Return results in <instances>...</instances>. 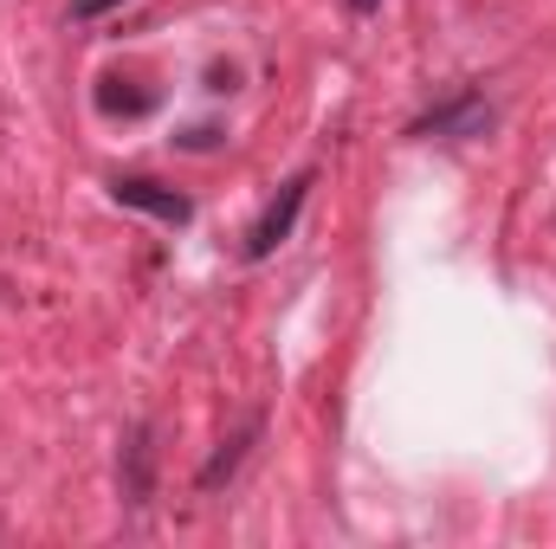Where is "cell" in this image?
<instances>
[{
	"mask_svg": "<svg viewBox=\"0 0 556 549\" xmlns=\"http://www.w3.org/2000/svg\"><path fill=\"white\" fill-rule=\"evenodd\" d=\"M111 194H117L124 207H137V214H155L162 227H188V220H194V201L175 194V188H162V181H149V175H117Z\"/></svg>",
	"mask_w": 556,
	"mask_h": 549,
	"instance_id": "cell-3",
	"label": "cell"
},
{
	"mask_svg": "<svg viewBox=\"0 0 556 549\" xmlns=\"http://www.w3.org/2000/svg\"><path fill=\"white\" fill-rule=\"evenodd\" d=\"M98 111L104 117H149L155 111V91H117V78L98 85Z\"/></svg>",
	"mask_w": 556,
	"mask_h": 549,
	"instance_id": "cell-6",
	"label": "cell"
},
{
	"mask_svg": "<svg viewBox=\"0 0 556 549\" xmlns=\"http://www.w3.org/2000/svg\"><path fill=\"white\" fill-rule=\"evenodd\" d=\"M111 7H124V0H72V20H98V13H111Z\"/></svg>",
	"mask_w": 556,
	"mask_h": 549,
	"instance_id": "cell-7",
	"label": "cell"
},
{
	"mask_svg": "<svg viewBox=\"0 0 556 549\" xmlns=\"http://www.w3.org/2000/svg\"><path fill=\"white\" fill-rule=\"evenodd\" d=\"M260 426H266V420H247V426H240V433H233V439H227V446L207 459V465H201V491H220V485L240 472V459H247V446L260 439Z\"/></svg>",
	"mask_w": 556,
	"mask_h": 549,
	"instance_id": "cell-4",
	"label": "cell"
},
{
	"mask_svg": "<svg viewBox=\"0 0 556 549\" xmlns=\"http://www.w3.org/2000/svg\"><path fill=\"white\" fill-rule=\"evenodd\" d=\"M343 7H350V13H376L382 0H343Z\"/></svg>",
	"mask_w": 556,
	"mask_h": 549,
	"instance_id": "cell-8",
	"label": "cell"
},
{
	"mask_svg": "<svg viewBox=\"0 0 556 549\" xmlns=\"http://www.w3.org/2000/svg\"><path fill=\"white\" fill-rule=\"evenodd\" d=\"M311 181H317V175L304 168V175H291V181L278 188V201L253 220V233H247V259H273L278 246L291 240V227H298V214H304V201H311Z\"/></svg>",
	"mask_w": 556,
	"mask_h": 549,
	"instance_id": "cell-2",
	"label": "cell"
},
{
	"mask_svg": "<svg viewBox=\"0 0 556 549\" xmlns=\"http://www.w3.org/2000/svg\"><path fill=\"white\" fill-rule=\"evenodd\" d=\"M485 130H492L485 91H453L446 104L420 111L415 124H408V137H440V142H466V137H485Z\"/></svg>",
	"mask_w": 556,
	"mask_h": 549,
	"instance_id": "cell-1",
	"label": "cell"
},
{
	"mask_svg": "<svg viewBox=\"0 0 556 549\" xmlns=\"http://www.w3.org/2000/svg\"><path fill=\"white\" fill-rule=\"evenodd\" d=\"M124 498L149 505V426H137L130 446H124Z\"/></svg>",
	"mask_w": 556,
	"mask_h": 549,
	"instance_id": "cell-5",
	"label": "cell"
}]
</instances>
